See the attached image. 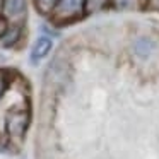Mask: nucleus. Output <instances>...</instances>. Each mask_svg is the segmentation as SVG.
<instances>
[{
	"label": "nucleus",
	"instance_id": "7",
	"mask_svg": "<svg viewBox=\"0 0 159 159\" xmlns=\"http://www.w3.org/2000/svg\"><path fill=\"white\" fill-rule=\"evenodd\" d=\"M110 5V0H84L82 9H84V16H93L98 12L104 11Z\"/></svg>",
	"mask_w": 159,
	"mask_h": 159
},
{
	"label": "nucleus",
	"instance_id": "8",
	"mask_svg": "<svg viewBox=\"0 0 159 159\" xmlns=\"http://www.w3.org/2000/svg\"><path fill=\"white\" fill-rule=\"evenodd\" d=\"M135 53H137L139 57H147L149 53L154 50V43L151 41L149 38H140L137 43H135Z\"/></svg>",
	"mask_w": 159,
	"mask_h": 159
},
{
	"label": "nucleus",
	"instance_id": "9",
	"mask_svg": "<svg viewBox=\"0 0 159 159\" xmlns=\"http://www.w3.org/2000/svg\"><path fill=\"white\" fill-rule=\"evenodd\" d=\"M58 0H34V7L38 9L39 14L43 16H50V12L53 11V7L57 5Z\"/></svg>",
	"mask_w": 159,
	"mask_h": 159
},
{
	"label": "nucleus",
	"instance_id": "3",
	"mask_svg": "<svg viewBox=\"0 0 159 159\" xmlns=\"http://www.w3.org/2000/svg\"><path fill=\"white\" fill-rule=\"evenodd\" d=\"M26 11H28L26 0H2V16L4 19H7V22L19 24L21 21H24Z\"/></svg>",
	"mask_w": 159,
	"mask_h": 159
},
{
	"label": "nucleus",
	"instance_id": "6",
	"mask_svg": "<svg viewBox=\"0 0 159 159\" xmlns=\"http://www.w3.org/2000/svg\"><path fill=\"white\" fill-rule=\"evenodd\" d=\"M110 5L115 11H142L144 0H110Z\"/></svg>",
	"mask_w": 159,
	"mask_h": 159
},
{
	"label": "nucleus",
	"instance_id": "5",
	"mask_svg": "<svg viewBox=\"0 0 159 159\" xmlns=\"http://www.w3.org/2000/svg\"><path fill=\"white\" fill-rule=\"evenodd\" d=\"M21 34H22L21 24H12V26H9L7 31H5V34L2 36V46H4V48H12L14 45H17Z\"/></svg>",
	"mask_w": 159,
	"mask_h": 159
},
{
	"label": "nucleus",
	"instance_id": "11",
	"mask_svg": "<svg viewBox=\"0 0 159 159\" xmlns=\"http://www.w3.org/2000/svg\"><path fill=\"white\" fill-rule=\"evenodd\" d=\"M144 9L159 12V0H144Z\"/></svg>",
	"mask_w": 159,
	"mask_h": 159
},
{
	"label": "nucleus",
	"instance_id": "2",
	"mask_svg": "<svg viewBox=\"0 0 159 159\" xmlns=\"http://www.w3.org/2000/svg\"><path fill=\"white\" fill-rule=\"evenodd\" d=\"M29 125V111L22 108H14L7 113L5 118V128L9 135L14 139H22Z\"/></svg>",
	"mask_w": 159,
	"mask_h": 159
},
{
	"label": "nucleus",
	"instance_id": "10",
	"mask_svg": "<svg viewBox=\"0 0 159 159\" xmlns=\"http://www.w3.org/2000/svg\"><path fill=\"white\" fill-rule=\"evenodd\" d=\"M9 82H11V74H9L7 70H0V99H2V96H4L5 91H7Z\"/></svg>",
	"mask_w": 159,
	"mask_h": 159
},
{
	"label": "nucleus",
	"instance_id": "12",
	"mask_svg": "<svg viewBox=\"0 0 159 159\" xmlns=\"http://www.w3.org/2000/svg\"><path fill=\"white\" fill-rule=\"evenodd\" d=\"M7 28H9V22H7V19L0 17V39H2V36L5 34V31H7Z\"/></svg>",
	"mask_w": 159,
	"mask_h": 159
},
{
	"label": "nucleus",
	"instance_id": "4",
	"mask_svg": "<svg viewBox=\"0 0 159 159\" xmlns=\"http://www.w3.org/2000/svg\"><path fill=\"white\" fill-rule=\"evenodd\" d=\"M52 46H53V41L48 38V36H39V38L34 41L33 48H31V55H29L31 63H34V65H36L39 60H43L50 53Z\"/></svg>",
	"mask_w": 159,
	"mask_h": 159
},
{
	"label": "nucleus",
	"instance_id": "1",
	"mask_svg": "<svg viewBox=\"0 0 159 159\" xmlns=\"http://www.w3.org/2000/svg\"><path fill=\"white\" fill-rule=\"evenodd\" d=\"M84 0H58L53 11L50 12V17L55 24H70L79 21L84 16L82 9Z\"/></svg>",
	"mask_w": 159,
	"mask_h": 159
}]
</instances>
